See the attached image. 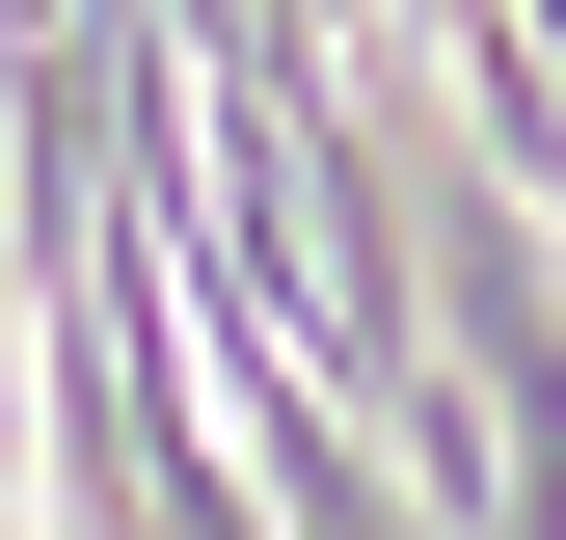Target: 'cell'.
<instances>
[{"label": "cell", "instance_id": "6da1fadb", "mask_svg": "<svg viewBox=\"0 0 566 540\" xmlns=\"http://www.w3.org/2000/svg\"><path fill=\"white\" fill-rule=\"evenodd\" d=\"M0 540H54V405H28V298H0Z\"/></svg>", "mask_w": 566, "mask_h": 540}]
</instances>
